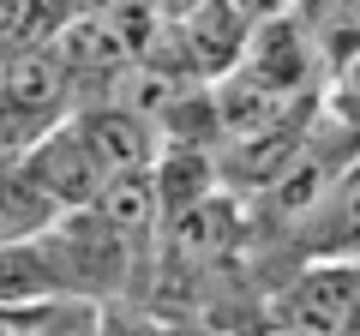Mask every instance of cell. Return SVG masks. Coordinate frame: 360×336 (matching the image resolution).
<instances>
[{
    "label": "cell",
    "instance_id": "1",
    "mask_svg": "<svg viewBox=\"0 0 360 336\" xmlns=\"http://www.w3.org/2000/svg\"><path fill=\"white\" fill-rule=\"evenodd\" d=\"M270 312H276V330L295 336H360V259L307 264Z\"/></svg>",
    "mask_w": 360,
    "mask_h": 336
},
{
    "label": "cell",
    "instance_id": "2",
    "mask_svg": "<svg viewBox=\"0 0 360 336\" xmlns=\"http://www.w3.org/2000/svg\"><path fill=\"white\" fill-rule=\"evenodd\" d=\"M25 156H30L37 181L54 193V205H60V210H90L96 198H103V186H108V168L96 162L90 138L78 132V120H60V127H49Z\"/></svg>",
    "mask_w": 360,
    "mask_h": 336
},
{
    "label": "cell",
    "instance_id": "3",
    "mask_svg": "<svg viewBox=\"0 0 360 336\" xmlns=\"http://www.w3.org/2000/svg\"><path fill=\"white\" fill-rule=\"evenodd\" d=\"M66 295H72V276H66V264H60L49 234L0 246V312H25V306L66 300Z\"/></svg>",
    "mask_w": 360,
    "mask_h": 336
},
{
    "label": "cell",
    "instance_id": "4",
    "mask_svg": "<svg viewBox=\"0 0 360 336\" xmlns=\"http://www.w3.org/2000/svg\"><path fill=\"white\" fill-rule=\"evenodd\" d=\"M300 240V259L307 264H324V259H360V162L342 168V181L330 186L312 222L295 234Z\"/></svg>",
    "mask_w": 360,
    "mask_h": 336
},
{
    "label": "cell",
    "instance_id": "5",
    "mask_svg": "<svg viewBox=\"0 0 360 336\" xmlns=\"http://www.w3.org/2000/svg\"><path fill=\"white\" fill-rule=\"evenodd\" d=\"M18 336H103V300L66 295V300H42V306L13 312Z\"/></svg>",
    "mask_w": 360,
    "mask_h": 336
},
{
    "label": "cell",
    "instance_id": "6",
    "mask_svg": "<svg viewBox=\"0 0 360 336\" xmlns=\"http://www.w3.org/2000/svg\"><path fill=\"white\" fill-rule=\"evenodd\" d=\"M324 18H330V30H354L360 37V0H324ZM330 30H319V37H330Z\"/></svg>",
    "mask_w": 360,
    "mask_h": 336
},
{
    "label": "cell",
    "instance_id": "7",
    "mask_svg": "<svg viewBox=\"0 0 360 336\" xmlns=\"http://www.w3.org/2000/svg\"><path fill=\"white\" fill-rule=\"evenodd\" d=\"M210 0H156V13H162V25H186L193 13H205Z\"/></svg>",
    "mask_w": 360,
    "mask_h": 336
},
{
    "label": "cell",
    "instance_id": "8",
    "mask_svg": "<svg viewBox=\"0 0 360 336\" xmlns=\"http://www.w3.org/2000/svg\"><path fill=\"white\" fill-rule=\"evenodd\" d=\"M264 336H295V330H264Z\"/></svg>",
    "mask_w": 360,
    "mask_h": 336
},
{
    "label": "cell",
    "instance_id": "9",
    "mask_svg": "<svg viewBox=\"0 0 360 336\" xmlns=\"http://www.w3.org/2000/svg\"><path fill=\"white\" fill-rule=\"evenodd\" d=\"M295 6H312V0H295Z\"/></svg>",
    "mask_w": 360,
    "mask_h": 336
}]
</instances>
